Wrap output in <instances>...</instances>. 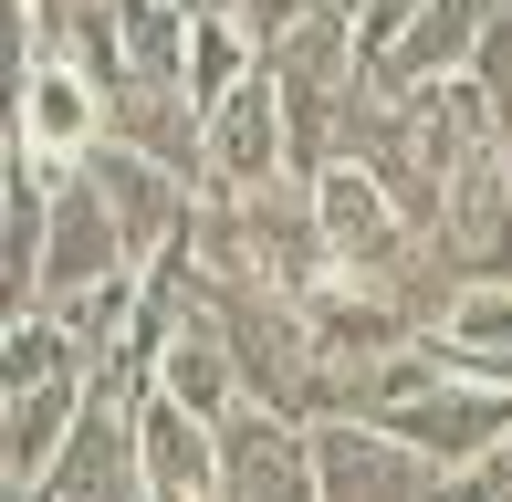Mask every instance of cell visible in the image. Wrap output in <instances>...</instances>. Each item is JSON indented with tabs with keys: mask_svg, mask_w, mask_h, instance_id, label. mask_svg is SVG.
I'll list each match as a JSON object with an SVG mask.
<instances>
[{
	"mask_svg": "<svg viewBox=\"0 0 512 502\" xmlns=\"http://www.w3.org/2000/svg\"><path fill=\"white\" fill-rule=\"evenodd\" d=\"M95 189H105L115 231H126V251H136V272H147L157 251L199 220V178L157 168V157H136V147H105V157H95Z\"/></svg>",
	"mask_w": 512,
	"mask_h": 502,
	"instance_id": "cell-9",
	"label": "cell"
},
{
	"mask_svg": "<svg viewBox=\"0 0 512 502\" xmlns=\"http://www.w3.org/2000/svg\"><path fill=\"white\" fill-rule=\"evenodd\" d=\"M471 95L492 105L502 147H512V21H492V42H481V53H471Z\"/></svg>",
	"mask_w": 512,
	"mask_h": 502,
	"instance_id": "cell-17",
	"label": "cell"
},
{
	"mask_svg": "<svg viewBox=\"0 0 512 502\" xmlns=\"http://www.w3.org/2000/svg\"><path fill=\"white\" fill-rule=\"evenodd\" d=\"M314 11H324V0H241V32L262 42V53H272V42H283V32H304Z\"/></svg>",
	"mask_w": 512,
	"mask_h": 502,
	"instance_id": "cell-18",
	"label": "cell"
},
{
	"mask_svg": "<svg viewBox=\"0 0 512 502\" xmlns=\"http://www.w3.org/2000/svg\"><path fill=\"white\" fill-rule=\"evenodd\" d=\"M314 471H324V502H450V471L377 419H324Z\"/></svg>",
	"mask_w": 512,
	"mask_h": 502,
	"instance_id": "cell-4",
	"label": "cell"
},
{
	"mask_svg": "<svg viewBox=\"0 0 512 502\" xmlns=\"http://www.w3.org/2000/svg\"><path fill=\"white\" fill-rule=\"evenodd\" d=\"M189 32H199V11H189V0H115L126 74H168V84H189Z\"/></svg>",
	"mask_w": 512,
	"mask_h": 502,
	"instance_id": "cell-14",
	"label": "cell"
},
{
	"mask_svg": "<svg viewBox=\"0 0 512 502\" xmlns=\"http://www.w3.org/2000/svg\"><path fill=\"white\" fill-rule=\"evenodd\" d=\"M272 178H293V136H283V95H272V74H251L241 95L209 105L199 199H241V189H272Z\"/></svg>",
	"mask_w": 512,
	"mask_h": 502,
	"instance_id": "cell-6",
	"label": "cell"
},
{
	"mask_svg": "<svg viewBox=\"0 0 512 502\" xmlns=\"http://www.w3.org/2000/svg\"><path fill=\"white\" fill-rule=\"evenodd\" d=\"M220 502H324L314 419H283V408L241 398L220 419Z\"/></svg>",
	"mask_w": 512,
	"mask_h": 502,
	"instance_id": "cell-2",
	"label": "cell"
},
{
	"mask_svg": "<svg viewBox=\"0 0 512 502\" xmlns=\"http://www.w3.org/2000/svg\"><path fill=\"white\" fill-rule=\"evenodd\" d=\"M11 157H21V168H42V178L95 168V157H105V84L84 74V63L42 53L32 74L11 84Z\"/></svg>",
	"mask_w": 512,
	"mask_h": 502,
	"instance_id": "cell-1",
	"label": "cell"
},
{
	"mask_svg": "<svg viewBox=\"0 0 512 502\" xmlns=\"http://www.w3.org/2000/svg\"><path fill=\"white\" fill-rule=\"evenodd\" d=\"M136 450H147V502H220V429L178 398H136Z\"/></svg>",
	"mask_w": 512,
	"mask_h": 502,
	"instance_id": "cell-11",
	"label": "cell"
},
{
	"mask_svg": "<svg viewBox=\"0 0 512 502\" xmlns=\"http://www.w3.org/2000/svg\"><path fill=\"white\" fill-rule=\"evenodd\" d=\"M53 377H95V367H84L74 335L32 304V314H11V325H0V387H53Z\"/></svg>",
	"mask_w": 512,
	"mask_h": 502,
	"instance_id": "cell-15",
	"label": "cell"
},
{
	"mask_svg": "<svg viewBox=\"0 0 512 502\" xmlns=\"http://www.w3.org/2000/svg\"><path fill=\"white\" fill-rule=\"evenodd\" d=\"M450 502H512V440H502V450H481V461L450 482Z\"/></svg>",
	"mask_w": 512,
	"mask_h": 502,
	"instance_id": "cell-19",
	"label": "cell"
},
{
	"mask_svg": "<svg viewBox=\"0 0 512 502\" xmlns=\"http://www.w3.org/2000/svg\"><path fill=\"white\" fill-rule=\"evenodd\" d=\"M251 74H262V42H251L241 21H199V32H189V95H199V116L220 95H241Z\"/></svg>",
	"mask_w": 512,
	"mask_h": 502,
	"instance_id": "cell-16",
	"label": "cell"
},
{
	"mask_svg": "<svg viewBox=\"0 0 512 502\" xmlns=\"http://www.w3.org/2000/svg\"><path fill=\"white\" fill-rule=\"evenodd\" d=\"M84 398H95V377H53V387H0V502H21L42 482V471L63 461V440H74Z\"/></svg>",
	"mask_w": 512,
	"mask_h": 502,
	"instance_id": "cell-10",
	"label": "cell"
},
{
	"mask_svg": "<svg viewBox=\"0 0 512 502\" xmlns=\"http://www.w3.org/2000/svg\"><path fill=\"white\" fill-rule=\"evenodd\" d=\"M157 398H178V408L209 419V429L251 398V387H241V356H230V335H220V314H209V304H189V314H178V335L157 346Z\"/></svg>",
	"mask_w": 512,
	"mask_h": 502,
	"instance_id": "cell-12",
	"label": "cell"
},
{
	"mask_svg": "<svg viewBox=\"0 0 512 502\" xmlns=\"http://www.w3.org/2000/svg\"><path fill=\"white\" fill-rule=\"evenodd\" d=\"M418 11H429V0H366V11H356V32H366V63H377V53H387L398 32H408Z\"/></svg>",
	"mask_w": 512,
	"mask_h": 502,
	"instance_id": "cell-20",
	"label": "cell"
},
{
	"mask_svg": "<svg viewBox=\"0 0 512 502\" xmlns=\"http://www.w3.org/2000/svg\"><path fill=\"white\" fill-rule=\"evenodd\" d=\"M63 335H74V356L84 367H126V346H136V314H147V272H115V283H84V293H63V304H42Z\"/></svg>",
	"mask_w": 512,
	"mask_h": 502,
	"instance_id": "cell-13",
	"label": "cell"
},
{
	"mask_svg": "<svg viewBox=\"0 0 512 502\" xmlns=\"http://www.w3.org/2000/svg\"><path fill=\"white\" fill-rule=\"evenodd\" d=\"M105 147H136V157H157V168L199 178L209 116H199L189 84H168V74H115V84H105Z\"/></svg>",
	"mask_w": 512,
	"mask_h": 502,
	"instance_id": "cell-8",
	"label": "cell"
},
{
	"mask_svg": "<svg viewBox=\"0 0 512 502\" xmlns=\"http://www.w3.org/2000/svg\"><path fill=\"white\" fill-rule=\"evenodd\" d=\"M230 210H241V251H251V272H262V283H283L293 304L335 283V241H324V199H314V178L241 189Z\"/></svg>",
	"mask_w": 512,
	"mask_h": 502,
	"instance_id": "cell-3",
	"label": "cell"
},
{
	"mask_svg": "<svg viewBox=\"0 0 512 502\" xmlns=\"http://www.w3.org/2000/svg\"><path fill=\"white\" fill-rule=\"evenodd\" d=\"M377 429H398L408 450H429V461L460 482L481 450H502V440H512V387H481V377H429V387H408V398L387 408Z\"/></svg>",
	"mask_w": 512,
	"mask_h": 502,
	"instance_id": "cell-5",
	"label": "cell"
},
{
	"mask_svg": "<svg viewBox=\"0 0 512 502\" xmlns=\"http://www.w3.org/2000/svg\"><path fill=\"white\" fill-rule=\"evenodd\" d=\"M115 272H136V251H126V231H115V210H105L95 168L53 178V241H42V304H63V293H84V283H115Z\"/></svg>",
	"mask_w": 512,
	"mask_h": 502,
	"instance_id": "cell-7",
	"label": "cell"
}]
</instances>
